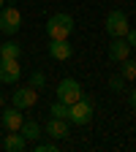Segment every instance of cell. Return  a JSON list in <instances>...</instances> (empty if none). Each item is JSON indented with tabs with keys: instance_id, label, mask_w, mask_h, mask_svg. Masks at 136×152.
I'll list each match as a JSON object with an SVG mask.
<instances>
[{
	"instance_id": "obj_1",
	"label": "cell",
	"mask_w": 136,
	"mask_h": 152,
	"mask_svg": "<svg viewBox=\"0 0 136 152\" xmlns=\"http://www.w3.org/2000/svg\"><path fill=\"white\" fill-rule=\"evenodd\" d=\"M74 33V16L71 14H52L46 19V35H49V41L52 38H68Z\"/></svg>"
},
{
	"instance_id": "obj_2",
	"label": "cell",
	"mask_w": 136,
	"mask_h": 152,
	"mask_svg": "<svg viewBox=\"0 0 136 152\" xmlns=\"http://www.w3.org/2000/svg\"><path fill=\"white\" fill-rule=\"evenodd\" d=\"M93 114H95L93 101L87 98V95H82L79 101H74L68 106V122H74V125H90L93 122Z\"/></svg>"
},
{
	"instance_id": "obj_3",
	"label": "cell",
	"mask_w": 136,
	"mask_h": 152,
	"mask_svg": "<svg viewBox=\"0 0 136 152\" xmlns=\"http://www.w3.org/2000/svg\"><path fill=\"white\" fill-rule=\"evenodd\" d=\"M128 14L123 11V8H114V11H109L106 14V19H104V30L112 35V38H123L125 33H128Z\"/></svg>"
},
{
	"instance_id": "obj_4",
	"label": "cell",
	"mask_w": 136,
	"mask_h": 152,
	"mask_svg": "<svg viewBox=\"0 0 136 152\" xmlns=\"http://www.w3.org/2000/svg\"><path fill=\"white\" fill-rule=\"evenodd\" d=\"M19 27H22V14H19L16 6H3L0 8V30L6 35H14Z\"/></svg>"
},
{
	"instance_id": "obj_5",
	"label": "cell",
	"mask_w": 136,
	"mask_h": 152,
	"mask_svg": "<svg viewBox=\"0 0 136 152\" xmlns=\"http://www.w3.org/2000/svg\"><path fill=\"white\" fill-rule=\"evenodd\" d=\"M54 92H57V101H63L65 106H71L74 101H79L82 95H85V92H82V84L76 82V79H63L60 84H57Z\"/></svg>"
},
{
	"instance_id": "obj_6",
	"label": "cell",
	"mask_w": 136,
	"mask_h": 152,
	"mask_svg": "<svg viewBox=\"0 0 136 152\" xmlns=\"http://www.w3.org/2000/svg\"><path fill=\"white\" fill-rule=\"evenodd\" d=\"M11 101H14L16 109H22V111H25V109H33V106L38 103V90L30 87V84H27V87H16L14 95H11Z\"/></svg>"
},
{
	"instance_id": "obj_7",
	"label": "cell",
	"mask_w": 136,
	"mask_h": 152,
	"mask_svg": "<svg viewBox=\"0 0 136 152\" xmlns=\"http://www.w3.org/2000/svg\"><path fill=\"white\" fill-rule=\"evenodd\" d=\"M19 76H22L19 60H6V57H0V82L3 84H16Z\"/></svg>"
},
{
	"instance_id": "obj_8",
	"label": "cell",
	"mask_w": 136,
	"mask_h": 152,
	"mask_svg": "<svg viewBox=\"0 0 136 152\" xmlns=\"http://www.w3.org/2000/svg\"><path fill=\"white\" fill-rule=\"evenodd\" d=\"M74 54V46L68 44V38H52L49 41V57L52 60H68V57Z\"/></svg>"
},
{
	"instance_id": "obj_9",
	"label": "cell",
	"mask_w": 136,
	"mask_h": 152,
	"mask_svg": "<svg viewBox=\"0 0 136 152\" xmlns=\"http://www.w3.org/2000/svg\"><path fill=\"white\" fill-rule=\"evenodd\" d=\"M44 133H46L49 139H54V141H63V139L68 136V120H60V117H52V120L46 122Z\"/></svg>"
},
{
	"instance_id": "obj_10",
	"label": "cell",
	"mask_w": 136,
	"mask_h": 152,
	"mask_svg": "<svg viewBox=\"0 0 136 152\" xmlns=\"http://www.w3.org/2000/svg\"><path fill=\"white\" fill-rule=\"evenodd\" d=\"M125 57H131V46L125 44V38H112V44H109V60L112 63H123Z\"/></svg>"
},
{
	"instance_id": "obj_11",
	"label": "cell",
	"mask_w": 136,
	"mask_h": 152,
	"mask_svg": "<svg viewBox=\"0 0 136 152\" xmlns=\"http://www.w3.org/2000/svg\"><path fill=\"white\" fill-rule=\"evenodd\" d=\"M22 122H25V114H22V109H6L3 111V128L6 130H19L22 128Z\"/></svg>"
},
{
	"instance_id": "obj_12",
	"label": "cell",
	"mask_w": 136,
	"mask_h": 152,
	"mask_svg": "<svg viewBox=\"0 0 136 152\" xmlns=\"http://www.w3.org/2000/svg\"><path fill=\"white\" fill-rule=\"evenodd\" d=\"M25 147H27V141L19 130H8V136L3 139V149H8V152H22Z\"/></svg>"
},
{
	"instance_id": "obj_13",
	"label": "cell",
	"mask_w": 136,
	"mask_h": 152,
	"mask_svg": "<svg viewBox=\"0 0 136 152\" xmlns=\"http://www.w3.org/2000/svg\"><path fill=\"white\" fill-rule=\"evenodd\" d=\"M19 133L25 136V141H38V139H41V125L33 122V120H25L22 128H19Z\"/></svg>"
},
{
	"instance_id": "obj_14",
	"label": "cell",
	"mask_w": 136,
	"mask_h": 152,
	"mask_svg": "<svg viewBox=\"0 0 136 152\" xmlns=\"http://www.w3.org/2000/svg\"><path fill=\"white\" fill-rule=\"evenodd\" d=\"M19 54H22V46H19L16 41L0 44V57H6V60H19Z\"/></svg>"
},
{
	"instance_id": "obj_15",
	"label": "cell",
	"mask_w": 136,
	"mask_h": 152,
	"mask_svg": "<svg viewBox=\"0 0 136 152\" xmlns=\"http://www.w3.org/2000/svg\"><path fill=\"white\" fill-rule=\"evenodd\" d=\"M120 76H123L125 82H136V60L125 57V60L120 63Z\"/></svg>"
},
{
	"instance_id": "obj_16",
	"label": "cell",
	"mask_w": 136,
	"mask_h": 152,
	"mask_svg": "<svg viewBox=\"0 0 136 152\" xmlns=\"http://www.w3.org/2000/svg\"><path fill=\"white\" fill-rule=\"evenodd\" d=\"M49 114H52V117H60V120H68V106L63 101H54L49 106Z\"/></svg>"
},
{
	"instance_id": "obj_17",
	"label": "cell",
	"mask_w": 136,
	"mask_h": 152,
	"mask_svg": "<svg viewBox=\"0 0 136 152\" xmlns=\"http://www.w3.org/2000/svg\"><path fill=\"white\" fill-rule=\"evenodd\" d=\"M109 90H112V92H123V90H125V79H123L120 73H117V76H109Z\"/></svg>"
},
{
	"instance_id": "obj_18",
	"label": "cell",
	"mask_w": 136,
	"mask_h": 152,
	"mask_svg": "<svg viewBox=\"0 0 136 152\" xmlns=\"http://www.w3.org/2000/svg\"><path fill=\"white\" fill-rule=\"evenodd\" d=\"M44 84H46V76H44L41 71H33V73H30V87H35V90H41Z\"/></svg>"
},
{
	"instance_id": "obj_19",
	"label": "cell",
	"mask_w": 136,
	"mask_h": 152,
	"mask_svg": "<svg viewBox=\"0 0 136 152\" xmlns=\"http://www.w3.org/2000/svg\"><path fill=\"white\" fill-rule=\"evenodd\" d=\"M57 144L54 141H35V152H54Z\"/></svg>"
},
{
	"instance_id": "obj_20",
	"label": "cell",
	"mask_w": 136,
	"mask_h": 152,
	"mask_svg": "<svg viewBox=\"0 0 136 152\" xmlns=\"http://www.w3.org/2000/svg\"><path fill=\"white\" fill-rule=\"evenodd\" d=\"M123 38H125V44H128V46H131V49H133V46H136V30H133V27H128V33H125V35H123Z\"/></svg>"
},
{
	"instance_id": "obj_21",
	"label": "cell",
	"mask_w": 136,
	"mask_h": 152,
	"mask_svg": "<svg viewBox=\"0 0 136 152\" xmlns=\"http://www.w3.org/2000/svg\"><path fill=\"white\" fill-rule=\"evenodd\" d=\"M128 106L136 111V90H131V92H128Z\"/></svg>"
},
{
	"instance_id": "obj_22",
	"label": "cell",
	"mask_w": 136,
	"mask_h": 152,
	"mask_svg": "<svg viewBox=\"0 0 136 152\" xmlns=\"http://www.w3.org/2000/svg\"><path fill=\"white\" fill-rule=\"evenodd\" d=\"M3 103H6V98H3V92H0V109H3Z\"/></svg>"
},
{
	"instance_id": "obj_23",
	"label": "cell",
	"mask_w": 136,
	"mask_h": 152,
	"mask_svg": "<svg viewBox=\"0 0 136 152\" xmlns=\"http://www.w3.org/2000/svg\"><path fill=\"white\" fill-rule=\"evenodd\" d=\"M3 6H6V0H0V8H3Z\"/></svg>"
}]
</instances>
